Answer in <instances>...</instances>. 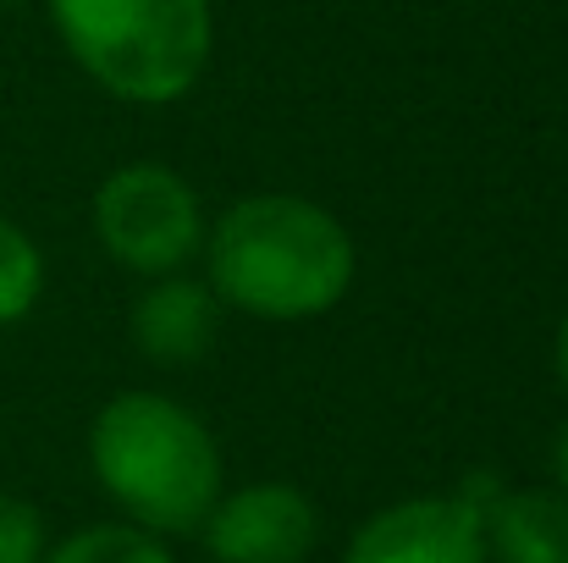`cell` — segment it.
I'll return each instance as SVG.
<instances>
[{
  "mask_svg": "<svg viewBox=\"0 0 568 563\" xmlns=\"http://www.w3.org/2000/svg\"><path fill=\"white\" fill-rule=\"evenodd\" d=\"M343 563H491V559H486L480 509L464 492H425V497H397L381 514H371L348 536Z\"/></svg>",
  "mask_w": 568,
  "mask_h": 563,
  "instance_id": "cell-6",
  "label": "cell"
},
{
  "mask_svg": "<svg viewBox=\"0 0 568 563\" xmlns=\"http://www.w3.org/2000/svg\"><path fill=\"white\" fill-rule=\"evenodd\" d=\"M199 536L215 563H304L321 542V509L287 481H248L215 497Z\"/></svg>",
  "mask_w": 568,
  "mask_h": 563,
  "instance_id": "cell-5",
  "label": "cell"
},
{
  "mask_svg": "<svg viewBox=\"0 0 568 563\" xmlns=\"http://www.w3.org/2000/svg\"><path fill=\"white\" fill-rule=\"evenodd\" d=\"M89 470L128 525L155 536H199L226 492V464L210 425L150 386L116 392L89 420Z\"/></svg>",
  "mask_w": 568,
  "mask_h": 563,
  "instance_id": "cell-2",
  "label": "cell"
},
{
  "mask_svg": "<svg viewBox=\"0 0 568 563\" xmlns=\"http://www.w3.org/2000/svg\"><path fill=\"white\" fill-rule=\"evenodd\" d=\"M133 343L150 365H193L210 354L215 332H221V299L210 293L204 277L172 271L155 277L139 299H133Z\"/></svg>",
  "mask_w": 568,
  "mask_h": 563,
  "instance_id": "cell-7",
  "label": "cell"
},
{
  "mask_svg": "<svg viewBox=\"0 0 568 563\" xmlns=\"http://www.w3.org/2000/svg\"><path fill=\"white\" fill-rule=\"evenodd\" d=\"M480 525L491 563H568V497L558 486H497Z\"/></svg>",
  "mask_w": 568,
  "mask_h": 563,
  "instance_id": "cell-8",
  "label": "cell"
},
{
  "mask_svg": "<svg viewBox=\"0 0 568 563\" xmlns=\"http://www.w3.org/2000/svg\"><path fill=\"white\" fill-rule=\"evenodd\" d=\"M552 486L568 497V420L558 425V436H552Z\"/></svg>",
  "mask_w": 568,
  "mask_h": 563,
  "instance_id": "cell-12",
  "label": "cell"
},
{
  "mask_svg": "<svg viewBox=\"0 0 568 563\" xmlns=\"http://www.w3.org/2000/svg\"><path fill=\"white\" fill-rule=\"evenodd\" d=\"M552 360H558V381L568 386V315H564V326H558V354Z\"/></svg>",
  "mask_w": 568,
  "mask_h": 563,
  "instance_id": "cell-13",
  "label": "cell"
},
{
  "mask_svg": "<svg viewBox=\"0 0 568 563\" xmlns=\"http://www.w3.org/2000/svg\"><path fill=\"white\" fill-rule=\"evenodd\" d=\"M39 293H44V249L28 238V227L0 215V332L28 321Z\"/></svg>",
  "mask_w": 568,
  "mask_h": 563,
  "instance_id": "cell-10",
  "label": "cell"
},
{
  "mask_svg": "<svg viewBox=\"0 0 568 563\" xmlns=\"http://www.w3.org/2000/svg\"><path fill=\"white\" fill-rule=\"evenodd\" d=\"M44 553H50L44 514L28 497L0 492V563H44Z\"/></svg>",
  "mask_w": 568,
  "mask_h": 563,
  "instance_id": "cell-11",
  "label": "cell"
},
{
  "mask_svg": "<svg viewBox=\"0 0 568 563\" xmlns=\"http://www.w3.org/2000/svg\"><path fill=\"white\" fill-rule=\"evenodd\" d=\"M61 50L122 105H178L215 56L210 0H44Z\"/></svg>",
  "mask_w": 568,
  "mask_h": 563,
  "instance_id": "cell-3",
  "label": "cell"
},
{
  "mask_svg": "<svg viewBox=\"0 0 568 563\" xmlns=\"http://www.w3.org/2000/svg\"><path fill=\"white\" fill-rule=\"evenodd\" d=\"M204 227L210 221H204L193 183L166 161H128L105 172L94 188L100 249L144 282L189 271L204 249Z\"/></svg>",
  "mask_w": 568,
  "mask_h": 563,
  "instance_id": "cell-4",
  "label": "cell"
},
{
  "mask_svg": "<svg viewBox=\"0 0 568 563\" xmlns=\"http://www.w3.org/2000/svg\"><path fill=\"white\" fill-rule=\"evenodd\" d=\"M0 6H22V0H0Z\"/></svg>",
  "mask_w": 568,
  "mask_h": 563,
  "instance_id": "cell-14",
  "label": "cell"
},
{
  "mask_svg": "<svg viewBox=\"0 0 568 563\" xmlns=\"http://www.w3.org/2000/svg\"><path fill=\"white\" fill-rule=\"evenodd\" d=\"M204 282L221 310L287 326L332 315L354 277V232L304 193H248L232 199L204 227Z\"/></svg>",
  "mask_w": 568,
  "mask_h": 563,
  "instance_id": "cell-1",
  "label": "cell"
},
{
  "mask_svg": "<svg viewBox=\"0 0 568 563\" xmlns=\"http://www.w3.org/2000/svg\"><path fill=\"white\" fill-rule=\"evenodd\" d=\"M44 563H178L166 536L155 531H139L128 520H100V525H83L61 542H50Z\"/></svg>",
  "mask_w": 568,
  "mask_h": 563,
  "instance_id": "cell-9",
  "label": "cell"
}]
</instances>
